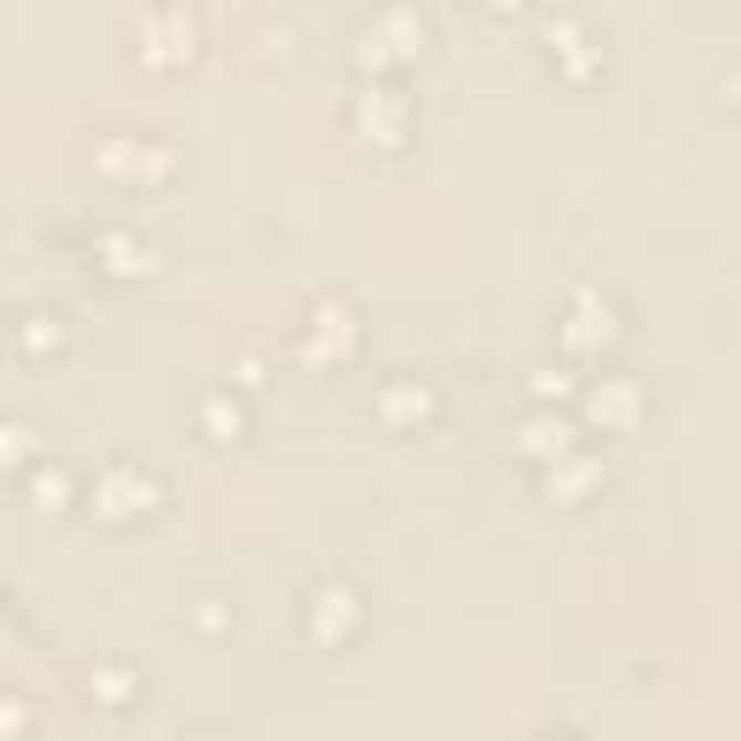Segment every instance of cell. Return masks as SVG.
<instances>
[{"mask_svg":"<svg viewBox=\"0 0 741 741\" xmlns=\"http://www.w3.org/2000/svg\"><path fill=\"white\" fill-rule=\"evenodd\" d=\"M308 620L319 637H342L353 620H360V603H353L348 585H319L313 591V608H308Z\"/></svg>","mask_w":741,"mask_h":741,"instance_id":"cell-1","label":"cell"},{"mask_svg":"<svg viewBox=\"0 0 741 741\" xmlns=\"http://www.w3.org/2000/svg\"><path fill=\"white\" fill-rule=\"evenodd\" d=\"M382 412L394 423H412L418 412H429V389L423 382H389V389H382Z\"/></svg>","mask_w":741,"mask_h":741,"instance_id":"cell-2","label":"cell"},{"mask_svg":"<svg viewBox=\"0 0 741 741\" xmlns=\"http://www.w3.org/2000/svg\"><path fill=\"white\" fill-rule=\"evenodd\" d=\"M145 493H151V487H145V481H140L134 470H111V475H105V487H99V498L111 504V516H122V510H134Z\"/></svg>","mask_w":741,"mask_h":741,"instance_id":"cell-3","label":"cell"},{"mask_svg":"<svg viewBox=\"0 0 741 741\" xmlns=\"http://www.w3.org/2000/svg\"><path fill=\"white\" fill-rule=\"evenodd\" d=\"M203 418H209V429H220V434H226V429H238V418H244V412H238V400L215 394L209 405H203Z\"/></svg>","mask_w":741,"mask_h":741,"instance_id":"cell-4","label":"cell"},{"mask_svg":"<svg viewBox=\"0 0 741 741\" xmlns=\"http://www.w3.org/2000/svg\"><path fill=\"white\" fill-rule=\"evenodd\" d=\"M597 290H579V308H597ZM597 337V319H574V330H568V342H591Z\"/></svg>","mask_w":741,"mask_h":741,"instance_id":"cell-5","label":"cell"}]
</instances>
